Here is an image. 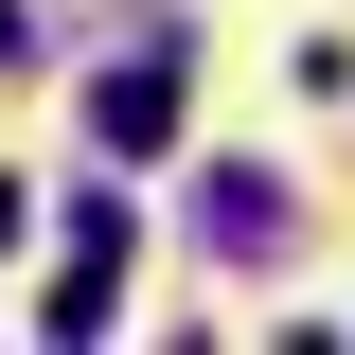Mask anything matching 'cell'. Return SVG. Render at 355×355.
Listing matches in <instances>:
<instances>
[{
  "label": "cell",
  "instance_id": "cell-2",
  "mask_svg": "<svg viewBox=\"0 0 355 355\" xmlns=\"http://www.w3.org/2000/svg\"><path fill=\"white\" fill-rule=\"evenodd\" d=\"M196 214H214V249H231V266H266V249H284V196H266V178H214Z\"/></svg>",
  "mask_w": 355,
  "mask_h": 355
},
{
  "label": "cell",
  "instance_id": "cell-1",
  "mask_svg": "<svg viewBox=\"0 0 355 355\" xmlns=\"http://www.w3.org/2000/svg\"><path fill=\"white\" fill-rule=\"evenodd\" d=\"M89 125H107V160H142V142H178V53H125Z\"/></svg>",
  "mask_w": 355,
  "mask_h": 355
},
{
  "label": "cell",
  "instance_id": "cell-3",
  "mask_svg": "<svg viewBox=\"0 0 355 355\" xmlns=\"http://www.w3.org/2000/svg\"><path fill=\"white\" fill-rule=\"evenodd\" d=\"M0 71H36V0H0Z\"/></svg>",
  "mask_w": 355,
  "mask_h": 355
}]
</instances>
